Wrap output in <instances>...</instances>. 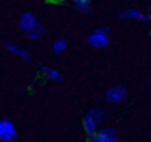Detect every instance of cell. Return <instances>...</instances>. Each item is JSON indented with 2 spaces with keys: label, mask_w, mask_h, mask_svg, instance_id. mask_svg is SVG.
Masks as SVG:
<instances>
[{
  "label": "cell",
  "mask_w": 151,
  "mask_h": 142,
  "mask_svg": "<svg viewBox=\"0 0 151 142\" xmlns=\"http://www.w3.org/2000/svg\"><path fill=\"white\" fill-rule=\"evenodd\" d=\"M18 137L17 126L12 119L2 118L0 119V141L2 142H12Z\"/></svg>",
  "instance_id": "obj_4"
},
{
  "label": "cell",
  "mask_w": 151,
  "mask_h": 142,
  "mask_svg": "<svg viewBox=\"0 0 151 142\" xmlns=\"http://www.w3.org/2000/svg\"><path fill=\"white\" fill-rule=\"evenodd\" d=\"M107 142H122V141L117 137V136H112V137H109V139H107Z\"/></svg>",
  "instance_id": "obj_13"
},
{
  "label": "cell",
  "mask_w": 151,
  "mask_h": 142,
  "mask_svg": "<svg viewBox=\"0 0 151 142\" xmlns=\"http://www.w3.org/2000/svg\"><path fill=\"white\" fill-rule=\"evenodd\" d=\"M119 18L120 19H133L138 23H151V10H140L135 6H128L119 11Z\"/></svg>",
  "instance_id": "obj_3"
},
{
  "label": "cell",
  "mask_w": 151,
  "mask_h": 142,
  "mask_svg": "<svg viewBox=\"0 0 151 142\" xmlns=\"http://www.w3.org/2000/svg\"><path fill=\"white\" fill-rule=\"evenodd\" d=\"M89 47L96 48V50H102L111 44V32L107 28H96L86 39Z\"/></svg>",
  "instance_id": "obj_2"
},
{
  "label": "cell",
  "mask_w": 151,
  "mask_h": 142,
  "mask_svg": "<svg viewBox=\"0 0 151 142\" xmlns=\"http://www.w3.org/2000/svg\"><path fill=\"white\" fill-rule=\"evenodd\" d=\"M37 24H39V21H37L36 15H34V13H31V11L23 13V15L18 18V28H20L24 34H26V32H29L31 29H34Z\"/></svg>",
  "instance_id": "obj_6"
},
{
  "label": "cell",
  "mask_w": 151,
  "mask_h": 142,
  "mask_svg": "<svg viewBox=\"0 0 151 142\" xmlns=\"http://www.w3.org/2000/svg\"><path fill=\"white\" fill-rule=\"evenodd\" d=\"M42 74L49 81H52V82H62L63 81L62 73L57 71V70H54V68H50V66H42Z\"/></svg>",
  "instance_id": "obj_8"
},
{
  "label": "cell",
  "mask_w": 151,
  "mask_h": 142,
  "mask_svg": "<svg viewBox=\"0 0 151 142\" xmlns=\"http://www.w3.org/2000/svg\"><path fill=\"white\" fill-rule=\"evenodd\" d=\"M127 95H128L127 89H125L124 86H120V84H117V86H112L106 90L104 99L107 103H112V105H114V103H122L127 99Z\"/></svg>",
  "instance_id": "obj_5"
},
{
  "label": "cell",
  "mask_w": 151,
  "mask_h": 142,
  "mask_svg": "<svg viewBox=\"0 0 151 142\" xmlns=\"http://www.w3.org/2000/svg\"><path fill=\"white\" fill-rule=\"evenodd\" d=\"M54 2H57V3H63V2H68V0H54Z\"/></svg>",
  "instance_id": "obj_14"
},
{
  "label": "cell",
  "mask_w": 151,
  "mask_h": 142,
  "mask_svg": "<svg viewBox=\"0 0 151 142\" xmlns=\"http://www.w3.org/2000/svg\"><path fill=\"white\" fill-rule=\"evenodd\" d=\"M5 48H7L10 53L17 55L18 58H21V60L28 61V63H31V61H33V55H31V52L28 50V48L21 47V45L15 44V42H5Z\"/></svg>",
  "instance_id": "obj_7"
},
{
  "label": "cell",
  "mask_w": 151,
  "mask_h": 142,
  "mask_svg": "<svg viewBox=\"0 0 151 142\" xmlns=\"http://www.w3.org/2000/svg\"><path fill=\"white\" fill-rule=\"evenodd\" d=\"M73 6L80 13H91L93 11V2L91 0H73Z\"/></svg>",
  "instance_id": "obj_10"
},
{
  "label": "cell",
  "mask_w": 151,
  "mask_h": 142,
  "mask_svg": "<svg viewBox=\"0 0 151 142\" xmlns=\"http://www.w3.org/2000/svg\"><path fill=\"white\" fill-rule=\"evenodd\" d=\"M111 137H112V136H111ZM107 139H109V137H106V136H102V134H99V132H96L94 136H89L88 142H107Z\"/></svg>",
  "instance_id": "obj_12"
},
{
  "label": "cell",
  "mask_w": 151,
  "mask_h": 142,
  "mask_svg": "<svg viewBox=\"0 0 151 142\" xmlns=\"http://www.w3.org/2000/svg\"><path fill=\"white\" fill-rule=\"evenodd\" d=\"M68 48V42L65 39H57L55 42L52 44V53L54 55H60Z\"/></svg>",
  "instance_id": "obj_11"
},
{
  "label": "cell",
  "mask_w": 151,
  "mask_h": 142,
  "mask_svg": "<svg viewBox=\"0 0 151 142\" xmlns=\"http://www.w3.org/2000/svg\"><path fill=\"white\" fill-rule=\"evenodd\" d=\"M150 32H151V31H150Z\"/></svg>",
  "instance_id": "obj_16"
},
{
  "label": "cell",
  "mask_w": 151,
  "mask_h": 142,
  "mask_svg": "<svg viewBox=\"0 0 151 142\" xmlns=\"http://www.w3.org/2000/svg\"><path fill=\"white\" fill-rule=\"evenodd\" d=\"M44 34H46V29H44V26L39 23L34 29H31L29 32H26V39L28 40H39V39L44 37Z\"/></svg>",
  "instance_id": "obj_9"
},
{
  "label": "cell",
  "mask_w": 151,
  "mask_h": 142,
  "mask_svg": "<svg viewBox=\"0 0 151 142\" xmlns=\"http://www.w3.org/2000/svg\"><path fill=\"white\" fill-rule=\"evenodd\" d=\"M148 84H150V87H151V76H150V81H148Z\"/></svg>",
  "instance_id": "obj_15"
},
{
  "label": "cell",
  "mask_w": 151,
  "mask_h": 142,
  "mask_svg": "<svg viewBox=\"0 0 151 142\" xmlns=\"http://www.w3.org/2000/svg\"><path fill=\"white\" fill-rule=\"evenodd\" d=\"M104 119H106V115H104V111H102L101 108L89 110V111L85 115V118H83V128H85L86 134L94 136L96 132H98L99 126L104 123Z\"/></svg>",
  "instance_id": "obj_1"
}]
</instances>
